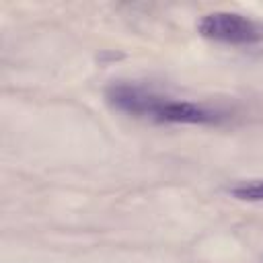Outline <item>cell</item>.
Returning a JSON list of instances; mask_svg holds the SVG:
<instances>
[{
  "mask_svg": "<svg viewBox=\"0 0 263 263\" xmlns=\"http://www.w3.org/2000/svg\"><path fill=\"white\" fill-rule=\"evenodd\" d=\"M111 107L121 113L152 119L156 123H189V125H210L224 119V113L205 105L191 101L162 97L158 92L146 90L136 84H113L105 92Z\"/></svg>",
  "mask_w": 263,
  "mask_h": 263,
  "instance_id": "6da1fadb",
  "label": "cell"
},
{
  "mask_svg": "<svg viewBox=\"0 0 263 263\" xmlns=\"http://www.w3.org/2000/svg\"><path fill=\"white\" fill-rule=\"evenodd\" d=\"M197 31L205 39L228 45H253L263 41V25L238 12H210L201 16Z\"/></svg>",
  "mask_w": 263,
  "mask_h": 263,
  "instance_id": "7a4b0ae2",
  "label": "cell"
},
{
  "mask_svg": "<svg viewBox=\"0 0 263 263\" xmlns=\"http://www.w3.org/2000/svg\"><path fill=\"white\" fill-rule=\"evenodd\" d=\"M226 191L240 201H263V179L240 181V183L230 185Z\"/></svg>",
  "mask_w": 263,
  "mask_h": 263,
  "instance_id": "3957f363",
  "label": "cell"
}]
</instances>
